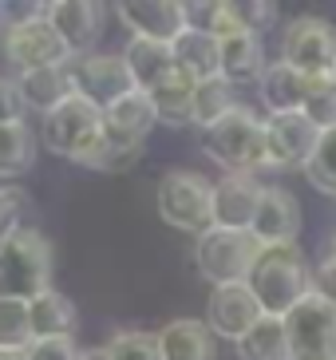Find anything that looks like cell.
<instances>
[{
	"label": "cell",
	"instance_id": "cell-1",
	"mask_svg": "<svg viewBox=\"0 0 336 360\" xmlns=\"http://www.w3.org/2000/svg\"><path fill=\"white\" fill-rule=\"evenodd\" d=\"M250 293L257 297L265 317H289L309 293H313V269L297 242L261 245V254L245 277Z\"/></svg>",
	"mask_w": 336,
	"mask_h": 360
},
{
	"label": "cell",
	"instance_id": "cell-2",
	"mask_svg": "<svg viewBox=\"0 0 336 360\" xmlns=\"http://www.w3.org/2000/svg\"><path fill=\"white\" fill-rule=\"evenodd\" d=\"M202 150L230 174H261L269 170V139H265V119L250 107H238L233 115L202 131Z\"/></svg>",
	"mask_w": 336,
	"mask_h": 360
},
{
	"label": "cell",
	"instance_id": "cell-3",
	"mask_svg": "<svg viewBox=\"0 0 336 360\" xmlns=\"http://www.w3.org/2000/svg\"><path fill=\"white\" fill-rule=\"evenodd\" d=\"M52 269H56V250L36 226L20 230L0 242V293L32 301L52 289Z\"/></svg>",
	"mask_w": 336,
	"mask_h": 360
},
{
	"label": "cell",
	"instance_id": "cell-4",
	"mask_svg": "<svg viewBox=\"0 0 336 360\" xmlns=\"http://www.w3.org/2000/svg\"><path fill=\"white\" fill-rule=\"evenodd\" d=\"M158 214L162 222L182 233H206L214 226V182L198 170L174 167L158 179Z\"/></svg>",
	"mask_w": 336,
	"mask_h": 360
},
{
	"label": "cell",
	"instance_id": "cell-5",
	"mask_svg": "<svg viewBox=\"0 0 336 360\" xmlns=\"http://www.w3.org/2000/svg\"><path fill=\"white\" fill-rule=\"evenodd\" d=\"M257 254H261V242L250 230H218V226H210L206 233H198V245H194L198 274L214 289L242 285L250 277L253 262H257Z\"/></svg>",
	"mask_w": 336,
	"mask_h": 360
},
{
	"label": "cell",
	"instance_id": "cell-6",
	"mask_svg": "<svg viewBox=\"0 0 336 360\" xmlns=\"http://www.w3.org/2000/svg\"><path fill=\"white\" fill-rule=\"evenodd\" d=\"M99 139H103V111L79 91L63 99L52 115H44V143L60 159L84 162Z\"/></svg>",
	"mask_w": 336,
	"mask_h": 360
},
{
	"label": "cell",
	"instance_id": "cell-7",
	"mask_svg": "<svg viewBox=\"0 0 336 360\" xmlns=\"http://www.w3.org/2000/svg\"><path fill=\"white\" fill-rule=\"evenodd\" d=\"M289 360H336V301L325 293H309L285 317Z\"/></svg>",
	"mask_w": 336,
	"mask_h": 360
},
{
	"label": "cell",
	"instance_id": "cell-8",
	"mask_svg": "<svg viewBox=\"0 0 336 360\" xmlns=\"http://www.w3.org/2000/svg\"><path fill=\"white\" fill-rule=\"evenodd\" d=\"M4 56H8L12 68H20L24 72H44V68H67L72 52H67V44L60 40L48 16H20V20L8 24V32H4Z\"/></svg>",
	"mask_w": 336,
	"mask_h": 360
},
{
	"label": "cell",
	"instance_id": "cell-9",
	"mask_svg": "<svg viewBox=\"0 0 336 360\" xmlns=\"http://www.w3.org/2000/svg\"><path fill=\"white\" fill-rule=\"evenodd\" d=\"M281 60L301 75L336 72V28L321 16H297L281 32Z\"/></svg>",
	"mask_w": 336,
	"mask_h": 360
},
{
	"label": "cell",
	"instance_id": "cell-10",
	"mask_svg": "<svg viewBox=\"0 0 336 360\" xmlns=\"http://www.w3.org/2000/svg\"><path fill=\"white\" fill-rule=\"evenodd\" d=\"M75 91L84 99H91L99 111H107L111 103H119L123 96L135 91V79H131V68H127L123 52L111 56V52H91L79 60L75 68Z\"/></svg>",
	"mask_w": 336,
	"mask_h": 360
},
{
	"label": "cell",
	"instance_id": "cell-11",
	"mask_svg": "<svg viewBox=\"0 0 336 360\" xmlns=\"http://www.w3.org/2000/svg\"><path fill=\"white\" fill-rule=\"evenodd\" d=\"M265 139H269V170L305 167V162L313 159L316 143H321V127H316L305 111L269 115L265 119Z\"/></svg>",
	"mask_w": 336,
	"mask_h": 360
},
{
	"label": "cell",
	"instance_id": "cell-12",
	"mask_svg": "<svg viewBox=\"0 0 336 360\" xmlns=\"http://www.w3.org/2000/svg\"><path fill=\"white\" fill-rule=\"evenodd\" d=\"M115 12L135 40L174 44L186 32V0H123Z\"/></svg>",
	"mask_w": 336,
	"mask_h": 360
},
{
	"label": "cell",
	"instance_id": "cell-13",
	"mask_svg": "<svg viewBox=\"0 0 336 360\" xmlns=\"http://www.w3.org/2000/svg\"><path fill=\"white\" fill-rule=\"evenodd\" d=\"M44 16L60 32V40L67 44L72 56H91V48L99 44L107 24L103 4H95V0H52L44 8Z\"/></svg>",
	"mask_w": 336,
	"mask_h": 360
},
{
	"label": "cell",
	"instance_id": "cell-14",
	"mask_svg": "<svg viewBox=\"0 0 336 360\" xmlns=\"http://www.w3.org/2000/svg\"><path fill=\"white\" fill-rule=\"evenodd\" d=\"M261 305H257V297L250 293V285H218L210 293V305H206V325H210L214 337H226V340H238L250 333L257 321H261Z\"/></svg>",
	"mask_w": 336,
	"mask_h": 360
},
{
	"label": "cell",
	"instance_id": "cell-15",
	"mask_svg": "<svg viewBox=\"0 0 336 360\" xmlns=\"http://www.w3.org/2000/svg\"><path fill=\"white\" fill-rule=\"evenodd\" d=\"M265 182L257 174H226L214 182V226L218 230H250Z\"/></svg>",
	"mask_w": 336,
	"mask_h": 360
},
{
	"label": "cell",
	"instance_id": "cell-16",
	"mask_svg": "<svg viewBox=\"0 0 336 360\" xmlns=\"http://www.w3.org/2000/svg\"><path fill=\"white\" fill-rule=\"evenodd\" d=\"M250 233L261 245L297 242V233H301V206H297V198L285 191V186H265Z\"/></svg>",
	"mask_w": 336,
	"mask_h": 360
},
{
	"label": "cell",
	"instance_id": "cell-17",
	"mask_svg": "<svg viewBox=\"0 0 336 360\" xmlns=\"http://www.w3.org/2000/svg\"><path fill=\"white\" fill-rule=\"evenodd\" d=\"M158 337V360H218V337L206 321L179 317L162 325Z\"/></svg>",
	"mask_w": 336,
	"mask_h": 360
},
{
	"label": "cell",
	"instance_id": "cell-18",
	"mask_svg": "<svg viewBox=\"0 0 336 360\" xmlns=\"http://www.w3.org/2000/svg\"><path fill=\"white\" fill-rule=\"evenodd\" d=\"M123 60L131 68V79H135L138 91H155V87L170 84L179 75V64H174V48L170 44H158V40H127L123 48Z\"/></svg>",
	"mask_w": 336,
	"mask_h": 360
},
{
	"label": "cell",
	"instance_id": "cell-19",
	"mask_svg": "<svg viewBox=\"0 0 336 360\" xmlns=\"http://www.w3.org/2000/svg\"><path fill=\"white\" fill-rule=\"evenodd\" d=\"M28 317H32V337L36 340H72L79 313H75L72 297H63L60 289L32 297L28 301Z\"/></svg>",
	"mask_w": 336,
	"mask_h": 360
},
{
	"label": "cell",
	"instance_id": "cell-20",
	"mask_svg": "<svg viewBox=\"0 0 336 360\" xmlns=\"http://www.w3.org/2000/svg\"><path fill=\"white\" fill-rule=\"evenodd\" d=\"M103 127H107V135H115V139L143 143V139L150 135V127H158V115H155L150 96L135 87L131 96H123L119 103H111L103 111Z\"/></svg>",
	"mask_w": 336,
	"mask_h": 360
},
{
	"label": "cell",
	"instance_id": "cell-21",
	"mask_svg": "<svg viewBox=\"0 0 336 360\" xmlns=\"http://www.w3.org/2000/svg\"><path fill=\"white\" fill-rule=\"evenodd\" d=\"M16 87H20L24 107L40 111V115H52L63 99L75 96V75L72 68H44V72H24L16 79Z\"/></svg>",
	"mask_w": 336,
	"mask_h": 360
},
{
	"label": "cell",
	"instance_id": "cell-22",
	"mask_svg": "<svg viewBox=\"0 0 336 360\" xmlns=\"http://www.w3.org/2000/svg\"><path fill=\"white\" fill-rule=\"evenodd\" d=\"M265 68L269 64H265V52H261V36L233 32L221 40V79H230L233 87L261 84Z\"/></svg>",
	"mask_w": 336,
	"mask_h": 360
},
{
	"label": "cell",
	"instance_id": "cell-23",
	"mask_svg": "<svg viewBox=\"0 0 336 360\" xmlns=\"http://www.w3.org/2000/svg\"><path fill=\"white\" fill-rule=\"evenodd\" d=\"M170 48H174L179 72L186 75V79H194V84H206V79L221 75V40H214V36L186 28Z\"/></svg>",
	"mask_w": 336,
	"mask_h": 360
},
{
	"label": "cell",
	"instance_id": "cell-24",
	"mask_svg": "<svg viewBox=\"0 0 336 360\" xmlns=\"http://www.w3.org/2000/svg\"><path fill=\"white\" fill-rule=\"evenodd\" d=\"M305 87H309V75L293 72L285 60H277V64L265 68L261 84H257V96H261L269 115H293L305 103Z\"/></svg>",
	"mask_w": 336,
	"mask_h": 360
},
{
	"label": "cell",
	"instance_id": "cell-25",
	"mask_svg": "<svg viewBox=\"0 0 336 360\" xmlns=\"http://www.w3.org/2000/svg\"><path fill=\"white\" fill-rule=\"evenodd\" d=\"M194 79H186V75H174L170 84L155 87L150 91V103H155V115L158 123H167V127H190L194 123Z\"/></svg>",
	"mask_w": 336,
	"mask_h": 360
},
{
	"label": "cell",
	"instance_id": "cell-26",
	"mask_svg": "<svg viewBox=\"0 0 336 360\" xmlns=\"http://www.w3.org/2000/svg\"><path fill=\"white\" fill-rule=\"evenodd\" d=\"M238 87L230 84V79H221V75H214V79H206V84L194 87V127L210 131L214 123H221L226 115H233L238 111Z\"/></svg>",
	"mask_w": 336,
	"mask_h": 360
},
{
	"label": "cell",
	"instance_id": "cell-27",
	"mask_svg": "<svg viewBox=\"0 0 336 360\" xmlns=\"http://www.w3.org/2000/svg\"><path fill=\"white\" fill-rule=\"evenodd\" d=\"M233 349H238V360H289L285 317H261Z\"/></svg>",
	"mask_w": 336,
	"mask_h": 360
},
{
	"label": "cell",
	"instance_id": "cell-28",
	"mask_svg": "<svg viewBox=\"0 0 336 360\" xmlns=\"http://www.w3.org/2000/svg\"><path fill=\"white\" fill-rule=\"evenodd\" d=\"M36 162V131L28 123H4L0 127V179H20Z\"/></svg>",
	"mask_w": 336,
	"mask_h": 360
},
{
	"label": "cell",
	"instance_id": "cell-29",
	"mask_svg": "<svg viewBox=\"0 0 336 360\" xmlns=\"http://www.w3.org/2000/svg\"><path fill=\"white\" fill-rule=\"evenodd\" d=\"M32 317L28 301L0 297V352H28L32 349Z\"/></svg>",
	"mask_w": 336,
	"mask_h": 360
},
{
	"label": "cell",
	"instance_id": "cell-30",
	"mask_svg": "<svg viewBox=\"0 0 336 360\" xmlns=\"http://www.w3.org/2000/svg\"><path fill=\"white\" fill-rule=\"evenodd\" d=\"M143 159V143H127V139H115V135H107L103 127V139L95 143V150L87 155L79 167H91V170H131L135 162Z\"/></svg>",
	"mask_w": 336,
	"mask_h": 360
},
{
	"label": "cell",
	"instance_id": "cell-31",
	"mask_svg": "<svg viewBox=\"0 0 336 360\" xmlns=\"http://www.w3.org/2000/svg\"><path fill=\"white\" fill-rule=\"evenodd\" d=\"M301 111H305L321 131L336 127V75H313V79H309Z\"/></svg>",
	"mask_w": 336,
	"mask_h": 360
},
{
	"label": "cell",
	"instance_id": "cell-32",
	"mask_svg": "<svg viewBox=\"0 0 336 360\" xmlns=\"http://www.w3.org/2000/svg\"><path fill=\"white\" fill-rule=\"evenodd\" d=\"M305 174L321 194H336V127L321 131V143H316L313 159L305 162Z\"/></svg>",
	"mask_w": 336,
	"mask_h": 360
},
{
	"label": "cell",
	"instance_id": "cell-33",
	"mask_svg": "<svg viewBox=\"0 0 336 360\" xmlns=\"http://www.w3.org/2000/svg\"><path fill=\"white\" fill-rule=\"evenodd\" d=\"M103 352L111 360H158V337L127 328V333H115V337L107 340Z\"/></svg>",
	"mask_w": 336,
	"mask_h": 360
},
{
	"label": "cell",
	"instance_id": "cell-34",
	"mask_svg": "<svg viewBox=\"0 0 336 360\" xmlns=\"http://www.w3.org/2000/svg\"><path fill=\"white\" fill-rule=\"evenodd\" d=\"M230 4L238 16V28L250 36H261V28L277 20V4H269V0H230Z\"/></svg>",
	"mask_w": 336,
	"mask_h": 360
},
{
	"label": "cell",
	"instance_id": "cell-35",
	"mask_svg": "<svg viewBox=\"0 0 336 360\" xmlns=\"http://www.w3.org/2000/svg\"><path fill=\"white\" fill-rule=\"evenodd\" d=\"M24 210H28V194L20 186H0V242L20 230Z\"/></svg>",
	"mask_w": 336,
	"mask_h": 360
},
{
	"label": "cell",
	"instance_id": "cell-36",
	"mask_svg": "<svg viewBox=\"0 0 336 360\" xmlns=\"http://www.w3.org/2000/svg\"><path fill=\"white\" fill-rule=\"evenodd\" d=\"M313 289L325 293L328 301H336V233L325 242V250H321V262L313 269Z\"/></svg>",
	"mask_w": 336,
	"mask_h": 360
},
{
	"label": "cell",
	"instance_id": "cell-37",
	"mask_svg": "<svg viewBox=\"0 0 336 360\" xmlns=\"http://www.w3.org/2000/svg\"><path fill=\"white\" fill-rule=\"evenodd\" d=\"M24 356L28 360H84V352L75 349V340H32V349Z\"/></svg>",
	"mask_w": 336,
	"mask_h": 360
},
{
	"label": "cell",
	"instance_id": "cell-38",
	"mask_svg": "<svg viewBox=\"0 0 336 360\" xmlns=\"http://www.w3.org/2000/svg\"><path fill=\"white\" fill-rule=\"evenodd\" d=\"M24 119V99L16 79H0V127L4 123H20Z\"/></svg>",
	"mask_w": 336,
	"mask_h": 360
},
{
	"label": "cell",
	"instance_id": "cell-39",
	"mask_svg": "<svg viewBox=\"0 0 336 360\" xmlns=\"http://www.w3.org/2000/svg\"><path fill=\"white\" fill-rule=\"evenodd\" d=\"M84 360H111V356L103 349H91V352H84Z\"/></svg>",
	"mask_w": 336,
	"mask_h": 360
},
{
	"label": "cell",
	"instance_id": "cell-40",
	"mask_svg": "<svg viewBox=\"0 0 336 360\" xmlns=\"http://www.w3.org/2000/svg\"><path fill=\"white\" fill-rule=\"evenodd\" d=\"M0 360H28L24 352H0Z\"/></svg>",
	"mask_w": 336,
	"mask_h": 360
},
{
	"label": "cell",
	"instance_id": "cell-41",
	"mask_svg": "<svg viewBox=\"0 0 336 360\" xmlns=\"http://www.w3.org/2000/svg\"><path fill=\"white\" fill-rule=\"evenodd\" d=\"M0 24H4V8H0Z\"/></svg>",
	"mask_w": 336,
	"mask_h": 360
},
{
	"label": "cell",
	"instance_id": "cell-42",
	"mask_svg": "<svg viewBox=\"0 0 336 360\" xmlns=\"http://www.w3.org/2000/svg\"><path fill=\"white\" fill-rule=\"evenodd\" d=\"M332 75H336V72H332Z\"/></svg>",
	"mask_w": 336,
	"mask_h": 360
}]
</instances>
